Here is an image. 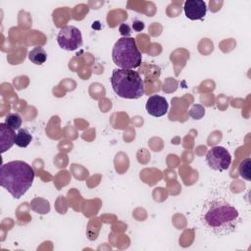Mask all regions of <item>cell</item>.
<instances>
[{
    "label": "cell",
    "mask_w": 251,
    "mask_h": 251,
    "mask_svg": "<svg viewBox=\"0 0 251 251\" xmlns=\"http://www.w3.org/2000/svg\"><path fill=\"white\" fill-rule=\"evenodd\" d=\"M200 220L206 230L217 236H225L236 229L240 223V215L226 199L214 198L204 204Z\"/></svg>",
    "instance_id": "obj_1"
},
{
    "label": "cell",
    "mask_w": 251,
    "mask_h": 251,
    "mask_svg": "<svg viewBox=\"0 0 251 251\" xmlns=\"http://www.w3.org/2000/svg\"><path fill=\"white\" fill-rule=\"evenodd\" d=\"M34 171L30 165L21 160L10 161L0 168V184L14 198H21L32 185Z\"/></svg>",
    "instance_id": "obj_2"
},
{
    "label": "cell",
    "mask_w": 251,
    "mask_h": 251,
    "mask_svg": "<svg viewBox=\"0 0 251 251\" xmlns=\"http://www.w3.org/2000/svg\"><path fill=\"white\" fill-rule=\"evenodd\" d=\"M110 81L114 92L121 98L139 99L144 95V82L136 71L115 69Z\"/></svg>",
    "instance_id": "obj_3"
},
{
    "label": "cell",
    "mask_w": 251,
    "mask_h": 251,
    "mask_svg": "<svg viewBox=\"0 0 251 251\" xmlns=\"http://www.w3.org/2000/svg\"><path fill=\"white\" fill-rule=\"evenodd\" d=\"M112 59L119 69L134 70L141 65L142 55L132 37H121L114 44Z\"/></svg>",
    "instance_id": "obj_4"
},
{
    "label": "cell",
    "mask_w": 251,
    "mask_h": 251,
    "mask_svg": "<svg viewBox=\"0 0 251 251\" xmlns=\"http://www.w3.org/2000/svg\"><path fill=\"white\" fill-rule=\"evenodd\" d=\"M57 42L60 48L66 51H74L82 46L83 40L81 32L77 27L65 25L58 32Z\"/></svg>",
    "instance_id": "obj_5"
},
{
    "label": "cell",
    "mask_w": 251,
    "mask_h": 251,
    "mask_svg": "<svg viewBox=\"0 0 251 251\" xmlns=\"http://www.w3.org/2000/svg\"><path fill=\"white\" fill-rule=\"evenodd\" d=\"M206 161L214 171L223 172L229 168L231 163V156L227 149L223 146H214L206 154Z\"/></svg>",
    "instance_id": "obj_6"
},
{
    "label": "cell",
    "mask_w": 251,
    "mask_h": 251,
    "mask_svg": "<svg viewBox=\"0 0 251 251\" xmlns=\"http://www.w3.org/2000/svg\"><path fill=\"white\" fill-rule=\"evenodd\" d=\"M183 10L187 19L191 21L202 20L207 14V4L203 0H186Z\"/></svg>",
    "instance_id": "obj_7"
},
{
    "label": "cell",
    "mask_w": 251,
    "mask_h": 251,
    "mask_svg": "<svg viewBox=\"0 0 251 251\" xmlns=\"http://www.w3.org/2000/svg\"><path fill=\"white\" fill-rule=\"evenodd\" d=\"M146 111L149 115L159 118L167 114L169 109V103L167 99L160 95H152L146 102Z\"/></svg>",
    "instance_id": "obj_8"
},
{
    "label": "cell",
    "mask_w": 251,
    "mask_h": 251,
    "mask_svg": "<svg viewBox=\"0 0 251 251\" xmlns=\"http://www.w3.org/2000/svg\"><path fill=\"white\" fill-rule=\"evenodd\" d=\"M15 137L14 129L10 128L5 123L0 124V147L2 153L9 150L15 144Z\"/></svg>",
    "instance_id": "obj_9"
},
{
    "label": "cell",
    "mask_w": 251,
    "mask_h": 251,
    "mask_svg": "<svg viewBox=\"0 0 251 251\" xmlns=\"http://www.w3.org/2000/svg\"><path fill=\"white\" fill-rule=\"evenodd\" d=\"M28 59L34 65H42L47 60V53L44 48L37 46L28 52Z\"/></svg>",
    "instance_id": "obj_10"
},
{
    "label": "cell",
    "mask_w": 251,
    "mask_h": 251,
    "mask_svg": "<svg viewBox=\"0 0 251 251\" xmlns=\"http://www.w3.org/2000/svg\"><path fill=\"white\" fill-rule=\"evenodd\" d=\"M31 139H32V136L28 132L27 129L20 128L18 133L16 134V137H15V144L19 147L25 148L30 143Z\"/></svg>",
    "instance_id": "obj_11"
},
{
    "label": "cell",
    "mask_w": 251,
    "mask_h": 251,
    "mask_svg": "<svg viewBox=\"0 0 251 251\" xmlns=\"http://www.w3.org/2000/svg\"><path fill=\"white\" fill-rule=\"evenodd\" d=\"M30 204L31 209L38 214H47L50 211L49 202L43 198H34Z\"/></svg>",
    "instance_id": "obj_12"
},
{
    "label": "cell",
    "mask_w": 251,
    "mask_h": 251,
    "mask_svg": "<svg viewBox=\"0 0 251 251\" xmlns=\"http://www.w3.org/2000/svg\"><path fill=\"white\" fill-rule=\"evenodd\" d=\"M5 124L12 129H20L22 126V118L18 113H11L6 116Z\"/></svg>",
    "instance_id": "obj_13"
},
{
    "label": "cell",
    "mask_w": 251,
    "mask_h": 251,
    "mask_svg": "<svg viewBox=\"0 0 251 251\" xmlns=\"http://www.w3.org/2000/svg\"><path fill=\"white\" fill-rule=\"evenodd\" d=\"M250 158L244 159L239 165V175L246 180H250Z\"/></svg>",
    "instance_id": "obj_14"
},
{
    "label": "cell",
    "mask_w": 251,
    "mask_h": 251,
    "mask_svg": "<svg viewBox=\"0 0 251 251\" xmlns=\"http://www.w3.org/2000/svg\"><path fill=\"white\" fill-rule=\"evenodd\" d=\"M189 115L194 119V120H200L204 115H205V109L203 106L196 104L193 105L189 111Z\"/></svg>",
    "instance_id": "obj_15"
},
{
    "label": "cell",
    "mask_w": 251,
    "mask_h": 251,
    "mask_svg": "<svg viewBox=\"0 0 251 251\" xmlns=\"http://www.w3.org/2000/svg\"><path fill=\"white\" fill-rule=\"evenodd\" d=\"M119 30H120V33L123 35V37H128V35L130 34V28L126 24H122L119 27Z\"/></svg>",
    "instance_id": "obj_16"
},
{
    "label": "cell",
    "mask_w": 251,
    "mask_h": 251,
    "mask_svg": "<svg viewBox=\"0 0 251 251\" xmlns=\"http://www.w3.org/2000/svg\"><path fill=\"white\" fill-rule=\"evenodd\" d=\"M132 27H133V29H134L135 31H140L141 29L144 28V24H143V22H141V21L135 20V21L133 22V24H132Z\"/></svg>",
    "instance_id": "obj_17"
}]
</instances>
